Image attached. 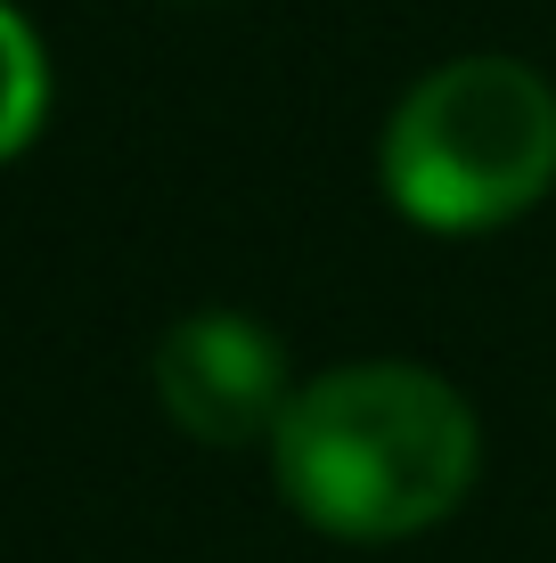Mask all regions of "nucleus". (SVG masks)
Instances as JSON below:
<instances>
[{
	"instance_id": "f257e3e1",
	"label": "nucleus",
	"mask_w": 556,
	"mask_h": 563,
	"mask_svg": "<svg viewBox=\"0 0 556 563\" xmlns=\"http://www.w3.org/2000/svg\"><path fill=\"white\" fill-rule=\"evenodd\" d=\"M279 498L344 548H401L467 507L483 482V424L443 367L352 360L295 384L271 433Z\"/></svg>"
},
{
	"instance_id": "f03ea898",
	"label": "nucleus",
	"mask_w": 556,
	"mask_h": 563,
	"mask_svg": "<svg viewBox=\"0 0 556 563\" xmlns=\"http://www.w3.org/2000/svg\"><path fill=\"white\" fill-rule=\"evenodd\" d=\"M385 205L426 238H483L556 188V82L524 57H443L377 140Z\"/></svg>"
},
{
	"instance_id": "7ed1b4c3",
	"label": "nucleus",
	"mask_w": 556,
	"mask_h": 563,
	"mask_svg": "<svg viewBox=\"0 0 556 563\" xmlns=\"http://www.w3.org/2000/svg\"><path fill=\"white\" fill-rule=\"evenodd\" d=\"M156 400L205 450H246V441H271L286 400H295V367L286 343L254 310H188L164 327L156 343Z\"/></svg>"
},
{
	"instance_id": "20e7f679",
	"label": "nucleus",
	"mask_w": 556,
	"mask_h": 563,
	"mask_svg": "<svg viewBox=\"0 0 556 563\" xmlns=\"http://www.w3.org/2000/svg\"><path fill=\"white\" fill-rule=\"evenodd\" d=\"M50 123V49L25 25V9L0 0V164H17Z\"/></svg>"
}]
</instances>
